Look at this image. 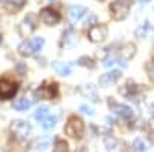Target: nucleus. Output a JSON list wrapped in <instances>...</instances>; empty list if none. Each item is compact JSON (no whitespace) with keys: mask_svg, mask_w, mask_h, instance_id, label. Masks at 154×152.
I'll list each match as a JSON object with an SVG mask.
<instances>
[{"mask_svg":"<svg viewBox=\"0 0 154 152\" xmlns=\"http://www.w3.org/2000/svg\"><path fill=\"white\" fill-rule=\"evenodd\" d=\"M133 5V0H114L111 3V17L114 20H123L130 14V8Z\"/></svg>","mask_w":154,"mask_h":152,"instance_id":"1","label":"nucleus"},{"mask_svg":"<svg viewBox=\"0 0 154 152\" xmlns=\"http://www.w3.org/2000/svg\"><path fill=\"white\" fill-rule=\"evenodd\" d=\"M83 131H85V126L82 118H79L77 115H71L65 124V134L69 135L71 138H80L83 135Z\"/></svg>","mask_w":154,"mask_h":152,"instance_id":"2","label":"nucleus"},{"mask_svg":"<svg viewBox=\"0 0 154 152\" xmlns=\"http://www.w3.org/2000/svg\"><path fill=\"white\" fill-rule=\"evenodd\" d=\"M11 132L17 140H26L29 132H31V126L28 121H23V120H14L11 123Z\"/></svg>","mask_w":154,"mask_h":152,"instance_id":"3","label":"nucleus"},{"mask_svg":"<svg viewBox=\"0 0 154 152\" xmlns=\"http://www.w3.org/2000/svg\"><path fill=\"white\" fill-rule=\"evenodd\" d=\"M108 37V28L105 25H94L88 31V39L93 43H100Z\"/></svg>","mask_w":154,"mask_h":152,"instance_id":"4","label":"nucleus"},{"mask_svg":"<svg viewBox=\"0 0 154 152\" xmlns=\"http://www.w3.org/2000/svg\"><path fill=\"white\" fill-rule=\"evenodd\" d=\"M19 89L17 83L11 82V80H0V100H8V98H12L16 95Z\"/></svg>","mask_w":154,"mask_h":152,"instance_id":"5","label":"nucleus"},{"mask_svg":"<svg viewBox=\"0 0 154 152\" xmlns=\"http://www.w3.org/2000/svg\"><path fill=\"white\" fill-rule=\"evenodd\" d=\"M38 17H40V20L45 25H48V26H54V25H57L60 22V14L53 8H43L40 11V16Z\"/></svg>","mask_w":154,"mask_h":152,"instance_id":"6","label":"nucleus"},{"mask_svg":"<svg viewBox=\"0 0 154 152\" xmlns=\"http://www.w3.org/2000/svg\"><path fill=\"white\" fill-rule=\"evenodd\" d=\"M109 108L112 109V112L116 114V115H119L122 118H131L133 117V109L130 106L126 105H122V103H116V101L109 100Z\"/></svg>","mask_w":154,"mask_h":152,"instance_id":"7","label":"nucleus"},{"mask_svg":"<svg viewBox=\"0 0 154 152\" xmlns=\"http://www.w3.org/2000/svg\"><path fill=\"white\" fill-rule=\"evenodd\" d=\"M35 19L34 16H28L26 19H25L20 25H19V34L22 37H29L32 34V31L35 29Z\"/></svg>","mask_w":154,"mask_h":152,"instance_id":"8","label":"nucleus"},{"mask_svg":"<svg viewBox=\"0 0 154 152\" xmlns=\"http://www.w3.org/2000/svg\"><path fill=\"white\" fill-rule=\"evenodd\" d=\"M120 77H122V72H120V71H109V72L103 74V75L99 79V85H100L102 88H108V86L114 85L116 82H119Z\"/></svg>","mask_w":154,"mask_h":152,"instance_id":"9","label":"nucleus"},{"mask_svg":"<svg viewBox=\"0 0 154 152\" xmlns=\"http://www.w3.org/2000/svg\"><path fill=\"white\" fill-rule=\"evenodd\" d=\"M86 8L85 6H82V5H72V6H69V9H68V16H69V19H71V22H79L80 19H83V16L86 14Z\"/></svg>","mask_w":154,"mask_h":152,"instance_id":"10","label":"nucleus"},{"mask_svg":"<svg viewBox=\"0 0 154 152\" xmlns=\"http://www.w3.org/2000/svg\"><path fill=\"white\" fill-rule=\"evenodd\" d=\"M35 94L40 98H53L57 94V85H51V86H42L35 91Z\"/></svg>","mask_w":154,"mask_h":152,"instance_id":"11","label":"nucleus"},{"mask_svg":"<svg viewBox=\"0 0 154 152\" xmlns=\"http://www.w3.org/2000/svg\"><path fill=\"white\" fill-rule=\"evenodd\" d=\"M79 43V34L72 29H68L66 32H63V40H62V45L65 46H74Z\"/></svg>","mask_w":154,"mask_h":152,"instance_id":"12","label":"nucleus"},{"mask_svg":"<svg viewBox=\"0 0 154 152\" xmlns=\"http://www.w3.org/2000/svg\"><path fill=\"white\" fill-rule=\"evenodd\" d=\"M53 68L57 71V74H60V75H69L71 74V71H72V65L71 63H68V61H53Z\"/></svg>","mask_w":154,"mask_h":152,"instance_id":"13","label":"nucleus"},{"mask_svg":"<svg viewBox=\"0 0 154 152\" xmlns=\"http://www.w3.org/2000/svg\"><path fill=\"white\" fill-rule=\"evenodd\" d=\"M119 92L122 95H125V97H134L136 92H137V86H136V83L133 80H128L123 86H120Z\"/></svg>","mask_w":154,"mask_h":152,"instance_id":"14","label":"nucleus"},{"mask_svg":"<svg viewBox=\"0 0 154 152\" xmlns=\"http://www.w3.org/2000/svg\"><path fill=\"white\" fill-rule=\"evenodd\" d=\"M105 148L108 152H120L122 142L117 140V138H114V137H108V138H105Z\"/></svg>","mask_w":154,"mask_h":152,"instance_id":"15","label":"nucleus"},{"mask_svg":"<svg viewBox=\"0 0 154 152\" xmlns=\"http://www.w3.org/2000/svg\"><path fill=\"white\" fill-rule=\"evenodd\" d=\"M19 54L23 55V57H29V55L35 54V52H34V48H32V42H31V40L22 42V43L19 45Z\"/></svg>","mask_w":154,"mask_h":152,"instance_id":"16","label":"nucleus"},{"mask_svg":"<svg viewBox=\"0 0 154 152\" xmlns=\"http://www.w3.org/2000/svg\"><path fill=\"white\" fill-rule=\"evenodd\" d=\"M134 54H136V45H134V43H126V45L122 48V52H120V55H122L123 60L133 58Z\"/></svg>","mask_w":154,"mask_h":152,"instance_id":"17","label":"nucleus"},{"mask_svg":"<svg viewBox=\"0 0 154 152\" xmlns=\"http://www.w3.org/2000/svg\"><path fill=\"white\" fill-rule=\"evenodd\" d=\"M8 11H17L25 5V0H0Z\"/></svg>","mask_w":154,"mask_h":152,"instance_id":"18","label":"nucleus"},{"mask_svg":"<svg viewBox=\"0 0 154 152\" xmlns=\"http://www.w3.org/2000/svg\"><path fill=\"white\" fill-rule=\"evenodd\" d=\"M31 105H32L31 100H28L26 97H22V98H19V100L16 101L14 108H16L17 111H28V109L31 108Z\"/></svg>","mask_w":154,"mask_h":152,"instance_id":"19","label":"nucleus"},{"mask_svg":"<svg viewBox=\"0 0 154 152\" xmlns=\"http://www.w3.org/2000/svg\"><path fill=\"white\" fill-rule=\"evenodd\" d=\"M56 123H57V117H56V115H48V117L42 121V128L46 129V131H49V129H53L54 126H56Z\"/></svg>","mask_w":154,"mask_h":152,"instance_id":"20","label":"nucleus"},{"mask_svg":"<svg viewBox=\"0 0 154 152\" xmlns=\"http://www.w3.org/2000/svg\"><path fill=\"white\" fill-rule=\"evenodd\" d=\"M46 117H48V108H46V106L37 108V111L34 112V118H35L37 121H40V123H42Z\"/></svg>","mask_w":154,"mask_h":152,"instance_id":"21","label":"nucleus"},{"mask_svg":"<svg viewBox=\"0 0 154 152\" xmlns=\"http://www.w3.org/2000/svg\"><path fill=\"white\" fill-rule=\"evenodd\" d=\"M112 65H122V66H126V63H123L120 58L114 57V55L106 57V58L103 60V66H112Z\"/></svg>","mask_w":154,"mask_h":152,"instance_id":"22","label":"nucleus"},{"mask_svg":"<svg viewBox=\"0 0 154 152\" xmlns=\"http://www.w3.org/2000/svg\"><path fill=\"white\" fill-rule=\"evenodd\" d=\"M133 151L134 152H145L146 151V145L142 138H136L133 142Z\"/></svg>","mask_w":154,"mask_h":152,"instance_id":"23","label":"nucleus"},{"mask_svg":"<svg viewBox=\"0 0 154 152\" xmlns=\"http://www.w3.org/2000/svg\"><path fill=\"white\" fill-rule=\"evenodd\" d=\"M53 152H69L68 143H66L65 140H57V142H56V145H54Z\"/></svg>","mask_w":154,"mask_h":152,"instance_id":"24","label":"nucleus"},{"mask_svg":"<svg viewBox=\"0 0 154 152\" xmlns=\"http://www.w3.org/2000/svg\"><path fill=\"white\" fill-rule=\"evenodd\" d=\"M83 94L86 95V97H89L93 101H97L99 98H97V92H96V88L93 86V85H88L85 89H83Z\"/></svg>","mask_w":154,"mask_h":152,"instance_id":"25","label":"nucleus"},{"mask_svg":"<svg viewBox=\"0 0 154 152\" xmlns=\"http://www.w3.org/2000/svg\"><path fill=\"white\" fill-rule=\"evenodd\" d=\"M77 65H80V66H86V68H94V66H96V63H94V60H93V58H89V57L83 55V57H80L79 60H77Z\"/></svg>","mask_w":154,"mask_h":152,"instance_id":"26","label":"nucleus"},{"mask_svg":"<svg viewBox=\"0 0 154 152\" xmlns=\"http://www.w3.org/2000/svg\"><path fill=\"white\" fill-rule=\"evenodd\" d=\"M31 42H32L34 52H38V51L43 48V45H45V39H43V37H35V39H31Z\"/></svg>","mask_w":154,"mask_h":152,"instance_id":"27","label":"nucleus"},{"mask_svg":"<svg viewBox=\"0 0 154 152\" xmlns=\"http://www.w3.org/2000/svg\"><path fill=\"white\" fill-rule=\"evenodd\" d=\"M48 145H49V142L46 140V138H38V140L35 142V148H38V149H40V151H43V149H46L48 148Z\"/></svg>","mask_w":154,"mask_h":152,"instance_id":"28","label":"nucleus"},{"mask_svg":"<svg viewBox=\"0 0 154 152\" xmlns=\"http://www.w3.org/2000/svg\"><path fill=\"white\" fill-rule=\"evenodd\" d=\"M80 111H82L83 114H86V115H94V111L89 108V106H86V105H82V106H80Z\"/></svg>","mask_w":154,"mask_h":152,"instance_id":"29","label":"nucleus"},{"mask_svg":"<svg viewBox=\"0 0 154 152\" xmlns=\"http://www.w3.org/2000/svg\"><path fill=\"white\" fill-rule=\"evenodd\" d=\"M96 22H97V17H96L94 14H91V16H89V19L86 20V25L91 28V26H94V25H96Z\"/></svg>","mask_w":154,"mask_h":152,"instance_id":"30","label":"nucleus"},{"mask_svg":"<svg viewBox=\"0 0 154 152\" xmlns=\"http://www.w3.org/2000/svg\"><path fill=\"white\" fill-rule=\"evenodd\" d=\"M149 128H151V132H154V117H152L151 121H149Z\"/></svg>","mask_w":154,"mask_h":152,"instance_id":"31","label":"nucleus"},{"mask_svg":"<svg viewBox=\"0 0 154 152\" xmlns=\"http://www.w3.org/2000/svg\"><path fill=\"white\" fill-rule=\"evenodd\" d=\"M28 152H40V149H38V148H35V146H32L31 149H28Z\"/></svg>","mask_w":154,"mask_h":152,"instance_id":"32","label":"nucleus"},{"mask_svg":"<svg viewBox=\"0 0 154 152\" xmlns=\"http://www.w3.org/2000/svg\"><path fill=\"white\" fill-rule=\"evenodd\" d=\"M149 142L154 145V132H151V131H149Z\"/></svg>","mask_w":154,"mask_h":152,"instance_id":"33","label":"nucleus"},{"mask_svg":"<svg viewBox=\"0 0 154 152\" xmlns=\"http://www.w3.org/2000/svg\"><path fill=\"white\" fill-rule=\"evenodd\" d=\"M17 68H19V69H20V71H22V74H23V72H25V66H23V65H19V66H17Z\"/></svg>","mask_w":154,"mask_h":152,"instance_id":"34","label":"nucleus"},{"mask_svg":"<svg viewBox=\"0 0 154 152\" xmlns=\"http://www.w3.org/2000/svg\"><path fill=\"white\" fill-rule=\"evenodd\" d=\"M139 2H140V3H142V5H146V3L149 2V0H139Z\"/></svg>","mask_w":154,"mask_h":152,"instance_id":"35","label":"nucleus"},{"mask_svg":"<svg viewBox=\"0 0 154 152\" xmlns=\"http://www.w3.org/2000/svg\"><path fill=\"white\" fill-rule=\"evenodd\" d=\"M152 77H154V63H152Z\"/></svg>","mask_w":154,"mask_h":152,"instance_id":"36","label":"nucleus"},{"mask_svg":"<svg viewBox=\"0 0 154 152\" xmlns=\"http://www.w3.org/2000/svg\"><path fill=\"white\" fill-rule=\"evenodd\" d=\"M49 2H56V0H49Z\"/></svg>","mask_w":154,"mask_h":152,"instance_id":"37","label":"nucleus"},{"mask_svg":"<svg viewBox=\"0 0 154 152\" xmlns=\"http://www.w3.org/2000/svg\"><path fill=\"white\" fill-rule=\"evenodd\" d=\"M0 42H2V37H0Z\"/></svg>","mask_w":154,"mask_h":152,"instance_id":"38","label":"nucleus"}]
</instances>
